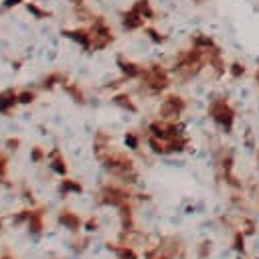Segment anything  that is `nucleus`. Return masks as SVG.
Returning <instances> with one entry per match:
<instances>
[{
  "instance_id": "16",
  "label": "nucleus",
  "mask_w": 259,
  "mask_h": 259,
  "mask_svg": "<svg viewBox=\"0 0 259 259\" xmlns=\"http://www.w3.org/2000/svg\"><path fill=\"white\" fill-rule=\"evenodd\" d=\"M148 34H150V38L156 40V42H162V40H164V36L158 34V30H154V28H148Z\"/></svg>"
},
{
  "instance_id": "6",
  "label": "nucleus",
  "mask_w": 259,
  "mask_h": 259,
  "mask_svg": "<svg viewBox=\"0 0 259 259\" xmlns=\"http://www.w3.org/2000/svg\"><path fill=\"white\" fill-rule=\"evenodd\" d=\"M28 227H30L32 233H40L42 231V210H30Z\"/></svg>"
},
{
  "instance_id": "2",
  "label": "nucleus",
  "mask_w": 259,
  "mask_h": 259,
  "mask_svg": "<svg viewBox=\"0 0 259 259\" xmlns=\"http://www.w3.org/2000/svg\"><path fill=\"white\" fill-rule=\"evenodd\" d=\"M182 107H184V103H182L180 97H168L164 101V105H162V113L166 117H172V115H178L182 111Z\"/></svg>"
},
{
  "instance_id": "17",
  "label": "nucleus",
  "mask_w": 259,
  "mask_h": 259,
  "mask_svg": "<svg viewBox=\"0 0 259 259\" xmlns=\"http://www.w3.org/2000/svg\"><path fill=\"white\" fill-rule=\"evenodd\" d=\"M119 255H121V259H134V253H132V251H127V249H121V251H119Z\"/></svg>"
},
{
  "instance_id": "21",
  "label": "nucleus",
  "mask_w": 259,
  "mask_h": 259,
  "mask_svg": "<svg viewBox=\"0 0 259 259\" xmlns=\"http://www.w3.org/2000/svg\"><path fill=\"white\" fill-rule=\"evenodd\" d=\"M87 227H89V229H93V227H97V221H93V219H91V221L87 223Z\"/></svg>"
},
{
  "instance_id": "4",
  "label": "nucleus",
  "mask_w": 259,
  "mask_h": 259,
  "mask_svg": "<svg viewBox=\"0 0 259 259\" xmlns=\"http://www.w3.org/2000/svg\"><path fill=\"white\" fill-rule=\"evenodd\" d=\"M16 101H18V95H16L12 89L2 91V93H0V111H8Z\"/></svg>"
},
{
  "instance_id": "15",
  "label": "nucleus",
  "mask_w": 259,
  "mask_h": 259,
  "mask_svg": "<svg viewBox=\"0 0 259 259\" xmlns=\"http://www.w3.org/2000/svg\"><path fill=\"white\" fill-rule=\"evenodd\" d=\"M231 73H233L235 77H239V75H243V73H245V67H243V65H239V63H233V65H231Z\"/></svg>"
},
{
  "instance_id": "8",
  "label": "nucleus",
  "mask_w": 259,
  "mask_h": 259,
  "mask_svg": "<svg viewBox=\"0 0 259 259\" xmlns=\"http://www.w3.org/2000/svg\"><path fill=\"white\" fill-rule=\"evenodd\" d=\"M117 63H119V67H121V71L127 75V77H138V75H142V69L138 67V65H134V63H130V61H123V59H117Z\"/></svg>"
},
{
  "instance_id": "19",
  "label": "nucleus",
  "mask_w": 259,
  "mask_h": 259,
  "mask_svg": "<svg viewBox=\"0 0 259 259\" xmlns=\"http://www.w3.org/2000/svg\"><path fill=\"white\" fill-rule=\"evenodd\" d=\"M4 174H6V160L0 158V176H4Z\"/></svg>"
},
{
  "instance_id": "23",
  "label": "nucleus",
  "mask_w": 259,
  "mask_h": 259,
  "mask_svg": "<svg viewBox=\"0 0 259 259\" xmlns=\"http://www.w3.org/2000/svg\"><path fill=\"white\" fill-rule=\"evenodd\" d=\"M4 259H8V257H4Z\"/></svg>"
},
{
  "instance_id": "14",
  "label": "nucleus",
  "mask_w": 259,
  "mask_h": 259,
  "mask_svg": "<svg viewBox=\"0 0 259 259\" xmlns=\"http://www.w3.org/2000/svg\"><path fill=\"white\" fill-rule=\"evenodd\" d=\"M67 91L75 97V101H83V95H81V91H79L75 85H67Z\"/></svg>"
},
{
  "instance_id": "12",
  "label": "nucleus",
  "mask_w": 259,
  "mask_h": 259,
  "mask_svg": "<svg viewBox=\"0 0 259 259\" xmlns=\"http://www.w3.org/2000/svg\"><path fill=\"white\" fill-rule=\"evenodd\" d=\"M115 103L121 105V107H125V109H132V111H134V105H132V101H130L127 95H117V97H115Z\"/></svg>"
},
{
  "instance_id": "11",
  "label": "nucleus",
  "mask_w": 259,
  "mask_h": 259,
  "mask_svg": "<svg viewBox=\"0 0 259 259\" xmlns=\"http://www.w3.org/2000/svg\"><path fill=\"white\" fill-rule=\"evenodd\" d=\"M55 81H65V77H63V75H59V73H53V75H49V77L45 79V83H42V85H45L47 89H51V87L55 85Z\"/></svg>"
},
{
  "instance_id": "18",
  "label": "nucleus",
  "mask_w": 259,
  "mask_h": 259,
  "mask_svg": "<svg viewBox=\"0 0 259 259\" xmlns=\"http://www.w3.org/2000/svg\"><path fill=\"white\" fill-rule=\"evenodd\" d=\"M40 158H42V152H40L38 148H34V150H32V160H40Z\"/></svg>"
},
{
  "instance_id": "1",
  "label": "nucleus",
  "mask_w": 259,
  "mask_h": 259,
  "mask_svg": "<svg viewBox=\"0 0 259 259\" xmlns=\"http://www.w3.org/2000/svg\"><path fill=\"white\" fill-rule=\"evenodd\" d=\"M210 113H212V117L217 119V121H221L223 125H231V121H233V111L223 103V101H219V103H214L212 107H210Z\"/></svg>"
},
{
  "instance_id": "3",
  "label": "nucleus",
  "mask_w": 259,
  "mask_h": 259,
  "mask_svg": "<svg viewBox=\"0 0 259 259\" xmlns=\"http://www.w3.org/2000/svg\"><path fill=\"white\" fill-rule=\"evenodd\" d=\"M144 20H146V18L140 16L138 12H134L132 8L123 14V26L130 28V30H134V28H142V26H144Z\"/></svg>"
},
{
  "instance_id": "9",
  "label": "nucleus",
  "mask_w": 259,
  "mask_h": 259,
  "mask_svg": "<svg viewBox=\"0 0 259 259\" xmlns=\"http://www.w3.org/2000/svg\"><path fill=\"white\" fill-rule=\"evenodd\" d=\"M59 221H61L65 227L73 229V231H77V229H79V219H77L73 212H69V210H63V212H61V217H59Z\"/></svg>"
},
{
  "instance_id": "13",
  "label": "nucleus",
  "mask_w": 259,
  "mask_h": 259,
  "mask_svg": "<svg viewBox=\"0 0 259 259\" xmlns=\"http://www.w3.org/2000/svg\"><path fill=\"white\" fill-rule=\"evenodd\" d=\"M32 99H34V93H32V91H22V93L18 95V101H20V103H30Z\"/></svg>"
},
{
  "instance_id": "20",
  "label": "nucleus",
  "mask_w": 259,
  "mask_h": 259,
  "mask_svg": "<svg viewBox=\"0 0 259 259\" xmlns=\"http://www.w3.org/2000/svg\"><path fill=\"white\" fill-rule=\"evenodd\" d=\"M6 144H8V146H10V148H16V146H18V140H8V142H6Z\"/></svg>"
},
{
  "instance_id": "5",
  "label": "nucleus",
  "mask_w": 259,
  "mask_h": 259,
  "mask_svg": "<svg viewBox=\"0 0 259 259\" xmlns=\"http://www.w3.org/2000/svg\"><path fill=\"white\" fill-rule=\"evenodd\" d=\"M132 10L138 12L140 16H144V18H152V16H154V10H152V6H150L148 0H138V2L132 6Z\"/></svg>"
},
{
  "instance_id": "22",
  "label": "nucleus",
  "mask_w": 259,
  "mask_h": 259,
  "mask_svg": "<svg viewBox=\"0 0 259 259\" xmlns=\"http://www.w3.org/2000/svg\"><path fill=\"white\" fill-rule=\"evenodd\" d=\"M192 2H196V4H202V2H204V0H192Z\"/></svg>"
},
{
  "instance_id": "7",
  "label": "nucleus",
  "mask_w": 259,
  "mask_h": 259,
  "mask_svg": "<svg viewBox=\"0 0 259 259\" xmlns=\"http://www.w3.org/2000/svg\"><path fill=\"white\" fill-rule=\"evenodd\" d=\"M51 166H53V170H57L59 174H65V172H67L65 160L61 158V152H59V150H53V152H51Z\"/></svg>"
},
{
  "instance_id": "10",
  "label": "nucleus",
  "mask_w": 259,
  "mask_h": 259,
  "mask_svg": "<svg viewBox=\"0 0 259 259\" xmlns=\"http://www.w3.org/2000/svg\"><path fill=\"white\" fill-rule=\"evenodd\" d=\"M69 190H73V192H81V184H77V182H73V180H63V184H61V192L65 194V192H69Z\"/></svg>"
}]
</instances>
